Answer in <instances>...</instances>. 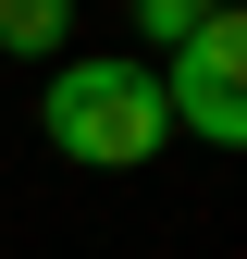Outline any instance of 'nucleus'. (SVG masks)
Segmentation results:
<instances>
[{
  "label": "nucleus",
  "instance_id": "1",
  "mask_svg": "<svg viewBox=\"0 0 247 259\" xmlns=\"http://www.w3.org/2000/svg\"><path fill=\"white\" fill-rule=\"evenodd\" d=\"M50 148L62 160H87V173H136V160H161L173 136V111H161V62H136V50H87V62H62L50 74Z\"/></svg>",
  "mask_w": 247,
  "mask_h": 259
},
{
  "label": "nucleus",
  "instance_id": "2",
  "mask_svg": "<svg viewBox=\"0 0 247 259\" xmlns=\"http://www.w3.org/2000/svg\"><path fill=\"white\" fill-rule=\"evenodd\" d=\"M161 111H173L198 148H235V136H247V25H235V13H210L198 37L173 50V74H161Z\"/></svg>",
  "mask_w": 247,
  "mask_h": 259
},
{
  "label": "nucleus",
  "instance_id": "3",
  "mask_svg": "<svg viewBox=\"0 0 247 259\" xmlns=\"http://www.w3.org/2000/svg\"><path fill=\"white\" fill-rule=\"evenodd\" d=\"M0 50L13 62H62L74 50V0H0Z\"/></svg>",
  "mask_w": 247,
  "mask_h": 259
},
{
  "label": "nucleus",
  "instance_id": "4",
  "mask_svg": "<svg viewBox=\"0 0 247 259\" xmlns=\"http://www.w3.org/2000/svg\"><path fill=\"white\" fill-rule=\"evenodd\" d=\"M210 13H235V0H136V37H148V50H185Z\"/></svg>",
  "mask_w": 247,
  "mask_h": 259
}]
</instances>
